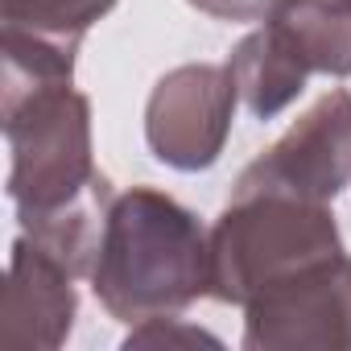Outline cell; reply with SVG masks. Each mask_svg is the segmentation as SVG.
<instances>
[{
    "label": "cell",
    "instance_id": "2",
    "mask_svg": "<svg viewBox=\"0 0 351 351\" xmlns=\"http://www.w3.org/2000/svg\"><path fill=\"white\" fill-rule=\"evenodd\" d=\"M87 277L99 306L128 326L182 314L211 293V236L165 191L132 186L112 195Z\"/></svg>",
    "mask_w": 351,
    "mask_h": 351
},
{
    "label": "cell",
    "instance_id": "9",
    "mask_svg": "<svg viewBox=\"0 0 351 351\" xmlns=\"http://www.w3.org/2000/svg\"><path fill=\"white\" fill-rule=\"evenodd\" d=\"M228 71H232V79H236V87H240V104H244L256 120L281 116V112L306 91V79H310L265 29L248 34V38L232 50Z\"/></svg>",
    "mask_w": 351,
    "mask_h": 351
},
{
    "label": "cell",
    "instance_id": "12",
    "mask_svg": "<svg viewBox=\"0 0 351 351\" xmlns=\"http://www.w3.org/2000/svg\"><path fill=\"white\" fill-rule=\"evenodd\" d=\"M186 5L219 21H265L273 0H186Z\"/></svg>",
    "mask_w": 351,
    "mask_h": 351
},
{
    "label": "cell",
    "instance_id": "10",
    "mask_svg": "<svg viewBox=\"0 0 351 351\" xmlns=\"http://www.w3.org/2000/svg\"><path fill=\"white\" fill-rule=\"evenodd\" d=\"M116 9V0H0V38L79 54L83 34Z\"/></svg>",
    "mask_w": 351,
    "mask_h": 351
},
{
    "label": "cell",
    "instance_id": "13",
    "mask_svg": "<svg viewBox=\"0 0 351 351\" xmlns=\"http://www.w3.org/2000/svg\"><path fill=\"white\" fill-rule=\"evenodd\" d=\"M335 5H343V9H351V0H335Z\"/></svg>",
    "mask_w": 351,
    "mask_h": 351
},
{
    "label": "cell",
    "instance_id": "11",
    "mask_svg": "<svg viewBox=\"0 0 351 351\" xmlns=\"http://www.w3.org/2000/svg\"><path fill=\"white\" fill-rule=\"evenodd\" d=\"M199 343L219 347V339H215L211 330L191 326V322H182L178 314L145 318V322H136V326L128 330V339H124V347H199Z\"/></svg>",
    "mask_w": 351,
    "mask_h": 351
},
{
    "label": "cell",
    "instance_id": "1",
    "mask_svg": "<svg viewBox=\"0 0 351 351\" xmlns=\"http://www.w3.org/2000/svg\"><path fill=\"white\" fill-rule=\"evenodd\" d=\"M0 116L9 141V199L21 232L75 277L91 273L112 186L91 157V104L75 79L5 75Z\"/></svg>",
    "mask_w": 351,
    "mask_h": 351
},
{
    "label": "cell",
    "instance_id": "3",
    "mask_svg": "<svg viewBox=\"0 0 351 351\" xmlns=\"http://www.w3.org/2000/svg\"><path fill=\"white\" fill-rule=\"evenodd\" d=\"M211 236V298L248 306L256 293L343 256L330 203L269 186H236Z\"/></svg>",
    "mask_w": 351,
    "mask_h": 351
},
{
    "label": "cell",
    "instance_id": "7",
    "mask_svg": "<svg viewBox=\"0 0 351 351\" xmlns=\"http://www.w3.org/2000/svg\"><path fill=\"white\" fill-rule=\"evenodd\" d=\"M75 273L34 236H17L5 285V339L21 347H62L75 326Z\"/></svg>",
    "mask_w": 351,
    "mask_h": 351
},
{
    "label": "cell",
    "instance_id": "5",
    "mask_svg": "<svg viewBox=\"0 0 351 351\" xmlns=\"http://www.w3.org/2000/svg\"><path fill=\"white\" fill-rule=\"evenodd\" d=\"M248 351L351 347V256L322 261L244 306Z\"/></svg>",
    "mask_w": 351,
    "mask_h": 351
},
{
    "label": "cell",
    "instance_id": "6",
    "mask_svg": "<svg viewBox=\"0 0 351 351\" xmlns=\"http://www.w3.org/2000/svg\"><path fill=\"white\" fill-rule=\"evenodd\" d=\"M351 182V91L330 87L302 112L277 145H269L236 178V186H269L314 203H335Z\"/></svg>",
    "mask_w": 351,
    "mask_h": 351
},
{
    "label": "cell",
    "instance_id": "4",
    "mask_svg": "<svg viewBox=\"0 0 351 351\" xmlns=\"http://www.w3.org/2000/svg\"><path fill=\"white\" fill-rule=\"evenodd\" d=\"M240 87L215 62H186L157 79L145 104V141L149 153L182 173L211 169L228 145Z\"/></svg>",
    "mask_w": 351,
    "mask_h": 351
},
{
    "label": "cell",
    "instance_id": "8",
    "mask_svg": "<svg viewBox=\"0 0 351 351\" xmlns=\"http://www.w3.org/2000/svg\"><path fill=\"white\" fill-rule=\"evenodd\" d=\"M261 29L306 75H351V9L335 0H273Z\"/></svg>",
    "mask_w": 351,
    "mask_h": 351
}]
</instances>
